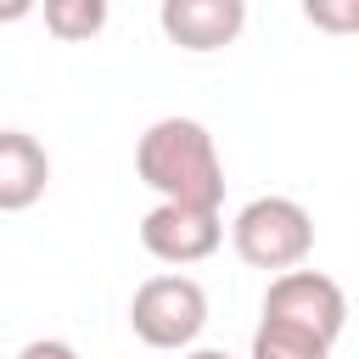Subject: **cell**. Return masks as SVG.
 I'll use <instances>...</instances> for the list:
<instances>
[{"instance_id":"cell-1","label":"cell","mask_w":359,"mask_h":359,"mask_svg":"<svg viewBox=\"0 0 359 359\" xmlns=\"http://www.w3.org/2000/svg\"><path fill=\"white\" fill-rule=\"evenodd\" d=\"M135 174L163 202H180V208L219 213V202H224V163H219L208 123H196V118H157L135 146Z\"/></svg>"},{"instance_id":"cell-2","label":"cell","mask_w":359,"mask_h":359,"mask_svg":"<svg viewBox=\"0 0 359 359\" xmlns=\"http://www.w3.org/2000/svg\"><path fill=\"white\" fill-rule=\"evenodd\" d=\"M230 247L241 264L252 269H275L292 275L303 269V258L314 252V219L303 202L292 196H252L236 219H230Z\"/></svg>"},{"instance_id":"cell-3","label":"cell","mask_w":359,"mask_h":359,"mask_svg":"<svg viewBox=\"0 0 359 359\" xmlns=\"http://www.w3.org/2000/svg\"><path fill=\"white\" fill-rule=\"evenodd\" d=\"M202 325H208V292L191 275H151L129 297V331L146 348L180 353L202 337Z\"/></svg>"},{"instance_id":"cell-4","label":"cell","mask_w":359,"mask_h":359,"mask_svg":"<svg viewBox=\"0 0 359 359\" xmlns=\"http://www.w3.org/2000/svg\"><path fill=\"white\" fill-rule=\"evenodd\" d=\"M264 320L275 325H297L320 342H337L342 325H348V292L320 275V269H292V275H275L269 292H264Z\"/></svg>"},{"instance_id":"cell-5","label":"cell","mask_w":359,"mask_h":359,"mask_svg":"<svg viewBox=\"0 0 359 359\" xmlns=\"http://www.w3.org/2000/svg\"><path fill=\"white\" fill-rule=\"evenodd\" d=\"M224 241V219L213 208H180V202H157L140 219V247L157 264H202L213 258Z\"/></svg>"},{"instance_id":"cell-6","label":"cell","mask_w":359,"mask_h":359,"mask_svg":"<svg viewBox=\"0 0 359 359\" xmlns=\"http://www.w3.org/2000/svg\"><path fill=\"white\" fill-rule=\"evenodd\" d=\"M157 22L180 50L202 56V50L236 45V34L247 28V0H163Z\"/></svg>"},{"instance_id":"cell-7","label":"cell","mask_w":359,"mask_h":359,"mask_svg":"<svg viewBox=\"0 0 359 359\" xmlns=\"http://www.w3.org/2000/svg\"><path fill=\"white\" fill-rule=\"evenodd\" d=\"M50 157L28 129H0V213H22L45 196Z\"/></svg>"},{"instance_id":"cell-8","label":"cell","mask_w":359,"mask_h":359,"mask_svg":"<svg viewBox=\"0 0 359 359\" xmlns=\"http://www.w3.org/2000/svg\"><path fill=\"white\" fill-rule=\"evenodd\" d=\"M247 359H331V342H320V337H309V331H297V325L258 320Z\"/></svg>"},{"instance_id":"cell-9","label":"cell","mask_w":359,"mask_h":359,"mask_svg":"<svg viewBox=\"0 0 359 359\" xmlns=\"http://www.w3.org/2000/svg\"><path fill=\"white\" fill-rule=\"evenodd\" d=\"M45 28L56 39H90L107 28V0H50L45 6Z\"/></svg>"},{"instance_id":"cell-10","label":"cell","mask_w":359,"mask_h":359,"mask_svg":"<svg viewBox=\"0 0 359 359\" xmlns=\"http://www.w3.org/2000/svg\"><path fill=\"white\" fill-rule=\"evenodd\" d=\"M303 17L325 34H359V0H303Z\"/></svg>"},{"instance_id":"cell-11","label":"cell","mask_w":359,"mask_h":359,"mask_svg":"<svg viewBox=\"0 0 359 359\" xmlns=\"http://www.w3.org/2000/svg\"><path fill=\"white\" fill-rule=\"evenodd\" d=\"M17 359H79V348L62 342V337H34V342L17 348Z\"/></svg>"},{"instance_id":"cell-12","label":"cell","mask_w":359,"mask_h":359,"mask_svg":"<svg viewBox=\"0 0 359 359\" xmlns=\"http://www.w3.org/2000/svg\"><path fill=\"white\" fill-rule=\"evenodd\" d=\"M185 359H236V353H224V348H191Z\"/></svg>"}]
</instances>
